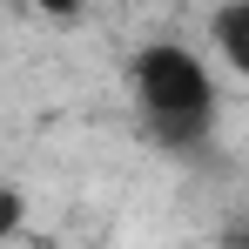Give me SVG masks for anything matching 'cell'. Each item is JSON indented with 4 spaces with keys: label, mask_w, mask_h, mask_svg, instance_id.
I'll use <instances>...</instances> for the list:
<instances>
[{
    "label": "cell",
    "mask_w": 249,
    "mask_h": 249,
    "mask_svg": "<svg viewBox=\"0 0 249 249\" xmlns=\"http://www.w3.org/2000/svg\"><path fill=\"white\" fill-rule=\"evenodd\" d=\"M135 101H142V122L162 148H196L215 128V88H209V68L175 41H155L135 54Z\"/></svg>",
    "instance_id": "cell-1"
},
{
    "label": "cell",
    "mask_w": 249,
    "mask_h": 249,
    "mask_svg": "<svg viewBox=\"0 0 249 249\" xmlns=\"http://www.w3.org/2000/svg\"><path fill=\"white\" fill-rule=\"evenodd\" d=\"M209 34H215V47H222V61L249 81V0H222Z\"/></svg>",
    "instance_id": "cell-2"
},
{
    "label": "cell",
    "mask_w": 249,
    "mask_h": 249,
    "mask_svg": "<svg viewBox=\"0 0 249 249\" xmlns=\"http://www.w3.org/2000/svg\"><path fill=\"white\" fill-rule=\"evenodd\" d=\"M20 215H27V196H20V189H0V243L20 229Z\"/></svg>",
    "instance_id": "cell-3"
},
{
    "label": "cell",
    "mask_w": 249,
    "mask_h": 249,
    "mask_svg": "<svg viewBox=\"0 0 249 249\" xmlns=\"http://www.w3.org/2000/svg\"><path fill=\"white\" fill-rule=\"evenodd\" d=\"M41 14H54V20H74V14H81V0H41Z\"/></svg>",
    "instance_id": "cell-4"
}]
</instances>
